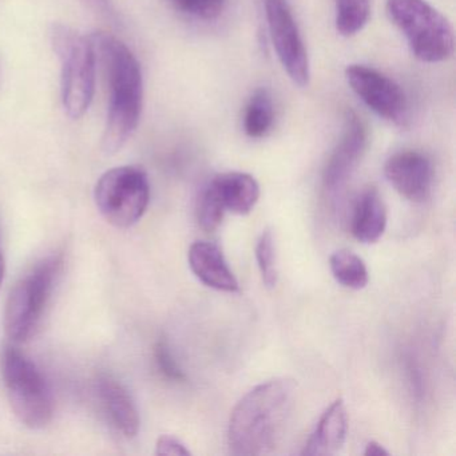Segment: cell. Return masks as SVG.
I'll use <instances>...</instances> for the list:
<instances>
[{"label": "cell", "instance_id": "1", "mask_svg": "<svg viewBox=\"0 0 456 456\" xmlns=\"http://www.w3.org/2000/svg\"><path fill=\"white\" fill-rule=\"evenodd\" d=\"M90 41L109 92L102 149L106 154H114L124 148L140 124L143 106L142 71L129 47L116 37L100 31L92 34Z\"/></svg>", "mask_w": 456, "mask_h": 456}, {"label": "cell", "instance_id": "2", "mask_svg": "<svg viewBox=\"0 0 456 456\" xmlns=\"http://www.w3.org/2000/svg\"><path fill=\"white\" fill-rule=\"evenodd\" d=\"M292 379H272L248 392L229 420L228 445L233 455L272 452L284 435L295 403Z\"/></svg>", "mask_w": 456, "mask_h": 456}, {"label": "cell", "instance_id": "3", "mask_svg": "<svg viewBox=\"0 0 456 456\" xmlns=\"http://www.w3.org/2000/svg\"><path fill=\"white\" fill-rule=\"evenodd\" d=\"M52 46L61 62V92L66 113L79 119L86 114L94 97V47L90 37L69 26L55 23L50 30Z\"/></svg>", "mask_w": 456, "mask_h": 456}, {"label": "cell", "instance_id": "4", "mask_svg": "<svg viewBox=\"0 0 456 456\" xmlns=\"http://www.w3.org/2000/svg\"><path fill=\"white\" fill-rule=\"evenodd\" d=\"M387 15L421 62L440 63L452 57V26L426 0H387Z\"/></svg>", "mask_w": 456, "mask_h": 456}, {"label": "cell", "instance_id": "5", "mask_svg": "<svg viewBox=\"0 0 456 456\" xmlns=\"http://www.w3.org/2000/svg\"><path fill=\"white\" fill-rule=\"evenodd\" d=\"M62 268L60 256L37 264L10 292L4 308V332L15 343L28 341L38 330Z\"/></svg>", "mask_w": 456, "mask_h": 456}, {"label": "cell", "instance_id": "6", "mask_svg": "<svg viewBox=\"0 0 456 456\" xmlns=\"http://www.w3.org/2000/svg\"><path fill=\"white\" fill-rule=\"evenodd\" d=\"M2 375L17 418L28 428L46 427L54 415V399L36 362L14 346H6L2 354Z\"/></svg>", "mask_w": 456, "mask_h": 456}, {"label": "cell", "instance_id": "7", "mask_svg": "<svg viewBox=\"0 0 456 456\" xmlns=\"http://www.w3.org/2000/svg\"><path fill=\"white\" fill-rule=\"evenodd\" d=\"M98 210L119 229L130 228L145 215L151 201V185L145 170L118 167L101 175L94 189Z\"/></svg>", "mask_w": 456, "mask_h": 456}, {"label": "cell", "instance_id": "8", "mask_svg": "<svg viewBox=\"0 0 456 456\" xmlns=\"http://www.w3.org/2000/svg\"><path fill=\"white\" fill-rule=\"evenodd\" d=\"M266 22L277 57L293 84L309 85L311 66L297 23L288 0H264Z\"/></svg>", "mask_w": 456, "mask_h": 456}, {"label": "cell", "instance_id": "9", "mask_svg": "<svg viewBox=\"0 0 456 456\" xmlns=\"http://www.w3.org/2000/svg\"><path fill=\"white\" fill-rule=\"evenodd\" d=\"M346 78L354 94L380 118L407 126L410 121V106L402 87L381 71L364 65L346 68Z\"/></svg>", "mask_w": 456, "mask_h": 456}, {"label": "cell", "instance_id": "10", "mask_svg": "<svg viewBox=\"0 0 456 456\" xmlns=\"http://www.w3.org/2000/svg\"><path fill=\"white\" fill-rule=\"evenodd\" d=\"M368 143V129L354 111H346L344 132L322 172V183L330 191L346 186L359 167Z\"/></svg>", "mask_w": 456, "mask_h": 456}, {"label": "cell", "instance_id": "11", "mask_svg": "<svg viewBox=\"0 0 456 456\" xmlns=\"http://www.w3.org/2000/svg\"><path fill=\"white\" fill-rule=\"evenodd\" d=\"M384 175L392 188L411 202L428 199L434 183V167L426 154L416 151L395 153L384 165Z\"/></svg>", "mask_w": 456, "mask_h": 456}, {"label": "cell", "instance_id": "12", "mask_svg": "<svg viewBox=\"0 0 456 456\" xmlns=\"http://www.w3.org/2000/svg\"><path fill=\"white\" fill-rule=\"evenodd\" d=\"M188 260L194 276L207 287L221 292H239V281L217 245L205 241L194 242L189 249Z\"/></svg>", "mask_w": 456, "mask_h": 456}, {"label": "cell", "instance_id": "13", "mask_svg": "<svg viewBox=\"0 0 456 456\" xmlns=\"http://www.w3.org/2000/svg\"><path fill=\"white\" fill-rule=\"evenodd\" d=\"M97 392L113 426L124 436H137L140 413L129 391L116 378L103 373L98 378Z\"/></svg>", "mask_w": 456, "mask_h": 456}, {"label": "cell", "instance_id": "14", "mask_svg": "<svg viewBox=\"0 0 456 456\" xmlns=\"http://www.w3.org/2000/svg\"><path fill=\"white\" fill-rule=\"evenodd\" d=\"M348 431L346 405L341 399L333 402L322 413L316 429L306 442L303 455H335L343 448Z\"/></svg>", "mask_w": 456, "mask_h": 456}, {"label": "cell", "instance_id": "15", "mask_svg": "<svg viewBox=\"0 0 456 456\" xmlns=\"http://www.w3.org/2000/svg\"><path fill=\"white\" fill-rule=\"evenodd\" d=\"M209 183L226 212L234 215H249L260 199V185L248 173H223L216 175Z\"/></svg>", "mask_w": 456, "mask_h": 456}, {"label": "cell", "instance_id": "16", "mask_svg": "<svg viewBox=\"0 0 456 456\" xmlns=\"http://www.w3.org/2000/svg\"><path fill=\"white\" fill-rule=\"evenodd\" d=\"M387 228V208L378 189H364L354 202L351 231L354 239L364 244L380 240Z\"/></svg>", "mask_w": 456, "mask_h": 456}, {"label": "cell", "instance_id": "17", "mask_svg": "<svg viewBox=\"0 0 456 456\" xmlns=\"http://www.w3.org/2000/svg\"><path fill=\"white\" fill-rule=\"evenodd\" d=\"M273 102L268 90H256L245 108L244 130L248 137H265L273 126Z\"/></svg>", "mask_w": 456, "mask_h": 456}, {"label": "cell", "instance_id": "18", "mask_svg": "<svg viewBox=\"0 0 456 456\" xmlns=\"http://www.w3.org/2000/svg\"><path fill=\"white\" fill-rule=\"evenodd\" d=\"M330 272L338 284L349 289L359 290L370 281L364 261L349 250H338L330 258Z\"/></svg>", "mask_w": 456, "mask_h": 456}, {"label": "cell", "instance_id": "19", "mask_svg": "<svg viewBox=\"0 0 456 456\" xmlns=\"http://www.w3.org/2000/svg\"><path fill=\"white\" fill-rule=\"evenodd\" d=\"M370 0H335V25L340 36H356L367 26Z\"/></svg>", "mask_w": 456, "mask_h": 456}, {"label": "cell", "instance_id": "20", "mask_svg": "<svg viewBox=\"0 0 456 456\" xmlns=\"http://www.w3.org/2000/svg\"><path fill=\"white\" fill-rule=\"evenodd\" d=\"M225 208L221 204L215 189L208 183L197 200V220L205 232H215L223 223Z\"/></svg>", "mask_w": 456, "mask_h": 456}, {"label": "cell", "instance_id": "21", "mask_svg": "<svg viewBox=\"0 0 456 456\" xmlns=\"http://www.w3.org/2000/svg\"><path fill=\"white\" fill-rule=\"evenodd\" d=\"M256 258L264 284L268 288H274L277 284L276 244H274L273 233L271 229H265L258 239L256 247Z\"/></svg>", "mask_w": 456, "mask_h": 456}, {"label": "cell", "instance_id": "22", "mask_svg": "<svg viewBox=\"0 0 456 456\" xmlns=\"http://www.w3.org/2000/svg\"><path fill=\"white\" fill-rule=\"evenodd\" d=\"M183 14L201 20H213L223 14L226 0H172Z\"/></svg>", "mask_w": 456, "mask_h": 456}, {"label": "cell", "instance_id": "23", "mask_svg": "<svg viewBox=\"0 0 456 456\" xmlns=\"http://www.w3.org/2000/svg\"><path fill=\"white\" fill-rule=\"evenodd\" d=\"M154 360H156L159 372L167 380L175 381V383H183L186 380L185 373L181 370L177 360L173 356L169 344L164 338L157 341L156 346H154Z\"/></svg>", "mask_w": 456, "mask_h": 456}, {"label": "cell", "instance_id": "24", "mask_svg": "<svg viewBox=\"0 0 456 456\" xmlns=\"http://www.w3.org/2000/svg\"><path fill=\"white\" fill-rule=\"evenodd\" d=\"M156 453L157 455L189 456L191 451L177 437L162 435L157 440Z\"/></svg>", "mask_w": 456, "mask_h": 456}, {"label": "cell", "instance_id": "25", "mask_svg": "<svg viewBox=\"0 0 456 456\" xmlns=\"http://www.w3.org/2000/svg\"><path fill=\"white\" fill-rule=\"evenodd\" d=\"M365 456H381V455H389L388 451L380 444V443L375 442V440H370V442L367 443L365 445L364 451Z\"/></svg>", "mask_w": 456, "mask_h": 456}, {"label": "cell", "instance_id": "26", "mask_svg": "<svg viewBox=\"0 0 456 456\" xmlns=\"http://www.w3.org/2000/svg\"><path fill=\"white\" fill-rule=\"evenodd\" d=\"M4 253H2V249H0V288H2V284H4Z\"/></svg>", "mask_w": 456, "mask_h": 456}]
</instances>
